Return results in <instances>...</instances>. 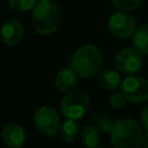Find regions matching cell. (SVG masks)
I'll return each instance as SVG.
<instances>
[{"label": "cell", "instance_id": "obj_13", "mask_svg": "<svg viewBox=\"0 0 148 148\" xmlns=\"http://www.w3.org/2000/svg\"><path fill=\"white\" fill-rule=\"evenodd\" d=\"M133 45L141 54H148V24L136 29L133 35Z\"/></svg>", "mask_w": 148, "mask_h": 148}, {"label": "cell", "instance_id": "obj_19", "mask_svg": "<svg viewBox=\"0 0 148 148\" xmlns=\"http://www.w3.org/2000/svg\"><path fill=\"white\" fill-rule=\"evenodd\" d=\"M125 102H126V98L121 92H114L109 97V104L114 109L121 108L125 104Z\"/></svg>", "mask_w": 148, "mask_h": 148}, {"label": "cell", "instance_id": "obj_1", "mask_svg": "<svg viewBox=\"0 0 148 148\" xmlns=\"http://www.w3.org/2000/svg\"><path fill=\"white\" fill-rule=\"evenodd\" d=\"M102 65V51L95 45H84L77 49L71 58V68L77 74V76L84 79L98 74Z\"/></svg>", "mask_w": 148, "mask_h": 148}, {"label": "cell", "instance_id": "obj_9", "mask_svg": "<svg viewBox=\"0 0 148 148\" xmlns=\"http://www.w3.org/2000/svg\"><path fill=\"white\" fill-rule=\"evenodd\" d=\"M1 38L5 44L14 46L21 42L24 35V29L18 20L10 18L6 21L1 27Z\"/></svg>", "mask_w": 148, "mask_h": 148}, {"label": "cell", "instance_id": "obj_3", "mask_svg": "<svg viewBox=\"0 0 148 148\" xmlns=\"http://www.w3.org/2000/svg\"><path fill=\"white\" fill-rule=\"evenodd\" d=\"M61 12L59 6L51 0H39L32 8V23L40 35L53 34L60 22Z\"/></svg>", "mask_w": 148, "mask_h": 148}, {"label": "cell", "instance_id": "obj_12", "mask_svg": "<svg viewBox=\"0 0 148 148\" xmlns=\"http://www.w3.org/2000/svg\"><path fill=\"white\" fill-rule=\"evenodd\" d=\"M98 84L105 90H116L121 84L120 75L111 68L103 69L98 74Z\"/></svg>", "mask_w": 148, "mask_h": 148}, {"label": "cell", "instance_id": "obj_5", "mask_svg": "<svg viewBox=\"0 0 148 148\" xmlns=\"http://www.w3.org/2000/svg\"><path fill=\"white\" fill-rule=\"evenodd\" d=\"M120 90L126 101L132 103H143L148 101V80L142 76H127L121 81Z\"/></svg>", "mask_w": 148, "mask_h": 148}, {"label": "cell", "instance_id": "obj_11", "mask_svg": "<svg viewBox=\"0 0 148 148\" xmlns=\"http://www.w3.org/2000/svg\"><path fill=\"white\" fill-rule=\"evenodd\" d=\"M77 82V74L71 68L66 67L58 72L56 76V87L60 92L69 94L74 90Z\"/></svg>", "mask_w": 148, "mask_h": 148}, {"label": "cell", "instance_id": "obj_16", "mask_svg": "<svg viewBox=\"0 0 148 148\" xmlns=\"http://www.w3.org/2000/svg\"><path fill=\"white\" fill-rule=\"evenodd\" d=\"M91 123H92L94 126H96L98 128V131L101 130V131H103L106 134H110L111 133L113 123H112V119L109 116L103 114V113L95 114V116L91 117Z\"/></svg>", "mask_w": 148, "mask_h": 148}, {"label": "cell", "instance_id": "obj_6", "mask_svg": "<svg viewBox=\"0 0 148 148\" xmlns=\"http://www.w3.org/2000/svg\"><path fill=\"white\" fill-rule=\"evenodd\" d=\"M108 24L111 34L121 39L133 37V35L136 31L135 18L127 12L119 10L111 14V16L109 17Z\"/></svg>", "mask_w": 148, "mask_h": 148}, {"label": "cell", "instance_id": "obj_22", "mask_svg": "<svg viewBox=\"0 0 148 148\" xmlns=\"http://www.w3.org/2000/svg\"><path fill=\"white\" fill-rule=\"evenodd\" d=\"M96 148H103V147H96Z\"/></svg>", "mask_w": 148, "mask_h": 148}, {"label": "cell", "instance_id": "obj_21", "mask_svg": "<svg viewBox=\"0 0 148 148\" xmlns=\"http://www.w3.org/2000/svg\"><path fill=\"white\" fill-rule=\"evenodd\" d=\"M141 147H143V148H148V132H147L146 134H143V136H142Z\"/></svg>", "mask_w": 148, "mask_h": 148}, {"label": "cell", "instance_id": "obj_15", "mask_svg": "<svg viewBox=\"0 0 148 148\" xmlns=\"http://www.w3.org/2000/svg\"><path fill=\"white\" fill-rule=\"evenodd\" d=\"M82 142L87 148H96L99 142V131L92 124L83 127L81 133Z\"/></svg>", "mask_w": 148, "mask_h": 148}, {"label": "cell", "instance_id": "obj_20", "mask_svg": "<svg viewBox=\"0 0 148 148\" xmlns=\"http://www.w3.org/2000/svg\"><path fill=\"white\" fill-rule=\"evenodd\" d=\"M140 117H141V123H142L145 130L148 132V105H146V106L141 110Z\"/></svg>", "mask_w": 148, "mask_h": 148}, {"label": "cell", "instance_id": "obj_10", "mask_svg": "<svg viewBox=\"0 0 148 148\" xmlns=\"http://www.w3.org/2000/svg\"><path fill=\"white\" fill-rule=\"evenodd\" d=\"M1 138L3 143L9 148H22L25 142L24 130L17 124H7L2 128Z\"/></svg>", "mask_w": 148, "mask_h": 148}, {"label": "cell", "instance_id": "obj_7", "mask_svg": "<svg viewBox=\"0 0 148 148\" xmlns=\"http://www.w3.org/2000/svg\"><path fill=\"white\" fill-rule=\"evenodd\" d=\"M34 123L37 130L46 136H54L59 132L61 125L57 111L49 106H42L36 111Z\"/></svg>", "mask_w": 148, "mask_h": 148}, {"label": "cell", "instance_id": "obj_8", "mask_svg": "<svg viewBox=\"0 0 148 148\" xmlns=\"http://www.w3.org/2000/svg\"><path fill=\"white\" fill-rule=\"evenodd\" d=\"M116 67L124 75H134L142 67V54L135 47H125L116 57Z\"/></svg>", "mask_w": 148, "mask_h": 148}, {"label": "cell", "instance_id": "obj_14", "mask_svg": "<svg viewBox=\"0 0 148 148\" xmlns=\"http://www.w3.org/2000/svg\"><path fill=\"white\" fill-rule=\"evenodd\" d=\"M77 133H79V124L76 123V120L66 119L64 123H61L59 134L64 141H66V142L74 141Z\"/></svg>", "mask_w": 148, "mask_h": 148}, {"label": "cell", "instance_id": "obj_18", "mask_svg": "<svg viewBox=\"0 0 148 148\" xmlns=\"http://www.w3.org/2000/svg\"><path fill=\"white\" fill-rule=\"evenodd\" d=\"M8 5L13 10L24 13L35 7L36 0H8Z\"/></svg>", "mask_w": 148, "mask_h": 148}, {"label": "cell", "instance_id": "obj_4", "mask_svg": "<svg viewBox=\"0 0 148 148\" xmlns=\"http://www.w3.org/2000/svg\"><path fill=\"white\" fill-rule=\"evenodd\" d=\"M89 108V97L84 91H72L61 99L60 109L67 119L77 120L82 118Z\"/></svg>", "mask_w": 148, "mask_h": 148}, {"label": "cell", "instance_id": "obj_23", "mask_svg": "<svg viewBox=\"0 0 148 148\" xmlns=\"http://www.w3.org/2000/svg\"><path fill=\"white\" fill-rule=\"evenodd\" d=\"M38 1H39V0H38Z\"/></svg>", "mask_w": 148, "mask_h": 148}, {"label": "cell", "instance_id": "obj_17", "mask_svg": "<svg viewBox=\"0 0 148 148\" xmlns=\"http://www.w3.org/2000/svg\"><path fill=\"white\" fill-rule=\"evenodd\" d=\"M143 0H111L112 5L121 12H132L141 6Z\"/></svg>", "mask_w": 148, "mask_h": 148}, {"label": "cell", "instance_id": "obj_2", "mask_svg": "<svg viewBox=\"0 0 148 148\" xmlns=\"http://www.w3.org/2000/svg\"><path fill=\"white\" fill-rule=\"evenodd\" d=\"M110 136L114 148H140L143 132L135 119L125 118L113 123Z\"/></svg>", "mask_w": 148, "mask_h": 148}]
</instances>
